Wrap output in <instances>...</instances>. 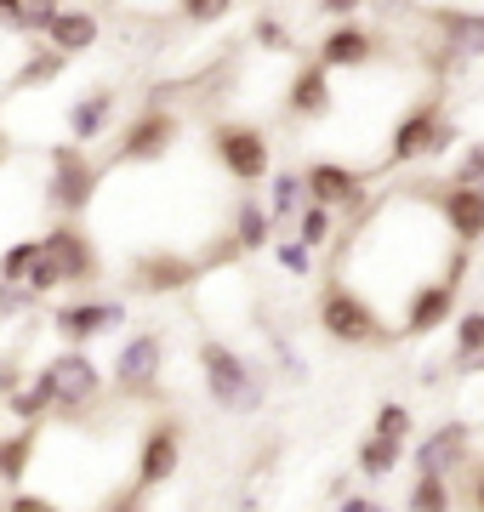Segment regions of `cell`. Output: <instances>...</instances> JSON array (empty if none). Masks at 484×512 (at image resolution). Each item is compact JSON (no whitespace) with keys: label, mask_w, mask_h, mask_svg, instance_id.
Returning <instances> with one entry per match:
<instances>
[{"label":"cell","mask_w":484,"mask_h":512,"mask_svg":"<svg viewBox=\"0 0 484 512\" xmlns=\"http://www.w3.org/2000/svg\"><path fill=\"white\" fill-rule=\"evenodd\" d=\"M314 325L325 330L331 342H342V348H388V342H399V330L388 325V313L376 308L371 296H359L342 274H331L319 285Z\"/></svg>","instance_id":"obj_1"},{"label":"cell","mask_w":484,"mask_h":512,"mask_svg":"<svg viewBox=\"0 0 484 512\" xmlns=\"http://www.w3.org/2000/svg\"><path fill=\"white\" fill-rule=\"evenodd\" d=\"M40 399L52 404V416H92L109 393V370L97 365L86 348H63L46 365H35Z\"/></svg>","instance_id":"obj_2"},{"label":"cell","mask_w":484,"mask_h":512,"mask_svg":"<svg viewBox=\"0 0 484 512\" xmlns=\"http://www.w3.org/2000/svg\"><path fill=\"white\" fill-rule=\"evenodd\" d=\"M200 382L211 393V404L228 410V416H257L262 399H268V382L257 376V365L234 342H223V336H205L200 342Z\"/></svg>","instance_id":"obj_3"},{"label":"cell","mask_w":484,"mask_h":512,"mask_svg":"<svg viewBox=\"0 0 484 512\" xmlns=\"http://www.w3.org/2000/svg\"><path fill=\"white\" fill-rule=\"evenodd\" d=\"M103 194V165L75 143H57L46 154V205H52L63 222H80Z\"/></svg>","instance_id":"obj_4"},{"label":"cell","mask_w":484,"mask_h":512,"mask_svg":"<svg viewBox=\"0 0 484 512\" xmlns=\"http://www.w3.org/2000/svg\"><path fill=\"white\" fill-rule=\"evenodd\" d=\"M205 143H211L217 171H223L234 188H262L268 183V171H274V143H268L262 126H251V120H217Z\"/></svg>","instance_id":"obj_5"},{"label":"cell","mask_w":484,"mask_h":512,"mask_svg":"<svg viewBox=\"0 0 484 512\" xmlns=\"http://www.w3.org/2000/svg\"><path fill=\"white\" fill-rule=\"evenodd\" d=\"M160 376H166V336H160V330L126 336L120 353H114V365H109L114 393L131 399V404H149V399H160Z\"/></svg>","instance_id":"obj_6"},{"label":"cell","mask_w":484,"mask_h":512,"mask_svg":"<svg viewBox=\"0 0 484 512\" xmlns=\"http://www.w3.org/2000/svg\"><path fill=\"white\" fill-rule=\"evenodd\" d=\"M177 143H183V114L166 109V103L154 97V103H143V109L126 120L120 143H114V160L120 165H160Z\"/></svg>","instance_id":"obj_7"},{"label":"cell","mask_w":484,"mask_h":512,"mask_svg":"<svg viewBox=\"0 0 484 512\" xmlns=\"http://www.w3.org/2000/svg\"><path fill=\"white\" fill-rule=\"evenodd\" d=\"M126 302L120 296H75V302H57L52 308V336H63V348H92L97 336H114V330H126Z\"/></svg>","instance_id":"obj_8"},{"label":"cell","mask_w":484,"mask_h":512,"mask_svg":"<svg viewBox=\"0 0 484 512\" xmlns=\"http://www.w3.org/2000/svg\"><path fill=\"white\" fill-rule=\"evenodd\" d=\"M177 467H183V416H154L131 456V490H160L177 478Z\"/></svg>","instance_id":"obj_9"},{"label":"cell","mask_w":484,"mask_h":512,"mask_svg":"<svg viewBox=\"0 0 484 512\" xmlns=\"http://www.w3.org/2000/svg\"><path fill=\"white\" fill-rule=\"evenodd\" d=\"M302 183H308V200L336 211V217H342V211L354 217V211L371 205V177L348 160H308L302 165Z\"/></svg>","instance_id":"obj_10"},{"label":"cell","mask_w":484,"mask_h":512,"mask_svg":"<svg viewBox=\"0 0 484 512\" xmlns=\"http://www.w3.org/2000/svg\"><path fill=\"white\" fill-rule=\"evenodd\" d=\"M200 274H205L200 256H188V251H143V256H131L126 285H131V296H183Z\"/></svg>","instance_id":"obj_11"},{"label":"cell","mask_w":484,"mask_h":512,"mask_svg":"<svg viewBox=\"0 0 484 512\" xmlns=\"http://www.w3.org/2000/svg\"><path fill=\"white\" fill-rule=\"evenodd\" d=\"M40 251L57 262V274L63 285H97L103 279V251H97V239L80 228V222H57L40 234Z\"/></svg>","instance_id":"obj_12"},{"label":"cell","mask_w":484,"mask_h":512,"mask_svg":"<svg viewBox=\"0 0 484 512\" xmlns=\"http://www.w3.org/2000/svg\"><path fill=\"white\" fill-rule=\"evenodd\" d=\"M388 57V40H382V29H371V23H336V29H325V40L314 46V63L319 69H371V63H382Z\"/></svg>","instance_id":"obj_13"},{"label":"cell","mask_w":484,"mask_h":512,"mask_svg":"<svg viewBox=\"0 0 484 512\" xmlns=\"http://www.w3.org/2000/svg\"><path fill=\"white\" fill-rule=\"evenodd\" d=\"M445 120V97L428 92L416 97L388 131V165H428V148H433V126Z\"/></svg>","instance_id":"obj_14"},{"label":"cell","mask_w":484,"mask_h":512,"mask_svg":"<svg viewBox=\"0 0 484 512\" xmlns=\"http://www.w3.org/2000/svg\"><path fill=\"white\" fill-rule=\"evenodd\" d=\"M433 211H439V222H445V234L456 239V245H484V188H467V183H433L428 188Z\"/></svg>","instance_id":"obj_15"},{"label":"cell","mask_w":484,"mask_h":512,"mask_svg":"<svg viewBox=\"0 0 484 512\" xmlns=\"http://www.w3.org/2000/svg\"><path fill=\"white\" fill-rule=\"evenodd\" d=\"M450 319H456V285H445V279H422L416 291L399 302V336H410V342H422V336H433V330H445Z\"/></svg>","instance_id":"obj_16"},{"label":"cell","mask_w":484,"mask_h":512,"mask_svg":"<svg viewBox=\"0 0 484 512\" xmlns=\"http://www.w3.org/2000/svg\"><path fill=\"white\" fill-rule=\"evenodd\" d=\"M416 473H439V478H462L473 467V427L467 421H439L428 439H416Z\"/></svg>","instance_id":"obj_17"},{"label":"cell","mask_w":484,"mask_h":512,"mask_svg":"<svg viewBox=\"0 0 484 512\" xmlns=\"http://www.w3.org/2000/svg\"><path fill=\"white\" fill-rule=\"evenodd\" d=\"M422 18L433 23V46L450 52L456 63L484 57V6H428Z\"/></svg>","instance_id":"obj_18"},{"label":"cell","mask_w":484,"mask_h":512,"mask_svg":"<svg viewBox=\"0 0 484 512\" xmlns=\"http://www.w3.org/2000/svg\"><path fill=\"white\" fill-rule=\"evenodd\" d=\"M331 109H336L331 69H319V63H302L297 80L285 86V120H297V126H314V120H331Z\"/></svg>","instance_id":"obj_19"},{"label":"cell","mask_w":484,"mask_h":512,"mask_svg":"<svg viewBox=\"0 0 484 512\" xmlns=\"http://www.w3.org/2000/svg\"><path fill=\"white\" fill-rule=\"evenodd\" d=\"M114 109H120V92H109V86L80 92L75 109H69V143H75V148H92L97 137H109V131H114Z\"/></svg>","instance_id":"obj_20"},{"label":"cell","mask_w":484,"mask_h":512,"mask_svg":"<svg viewBox=\"0 0 484 512\" xmlns=\"http://www.w3.org/2000/svg\"><path fill=\"white\" fill-rule=\"evenodd\" d=\"M46 46L63 57H80V52H92L97 40H103V23H97V12H86V6H63L52 23H46Z\"/></svg>","instance_id":"obj_21"},{"label":"cell","mask_w":484,"mask_h":512,"mask_svg":"<svg viewBox=\"0 0 484 512\" xmlns=\"http://www.w3.org/2000/svg\"><path fill=\"white\" fill-rule=\"evenodd\" d=\"M228 239H234V251L240 256L274 245V217H268V205H262L251 188H245L240 200H234V211H228Z\"/></svg>","instance_id":"obj_22"},{"label":"cell","mask_w":484,"mask_h":512,"mask_svg":"<svg viewBox=\"0 0 484 512\" xmlns=\"http://www.w3.org/2000/svg\"><path fill=\"white\" fill-rule=\"evenodd\" d=\"M268 217H274V234H291V222H297V211L308 205V183H302V171H268Z\"/></svg>","instance_id":"obj_23"},{"label":"cell","mask_w":484,"mask_h":512,"mask_svg":"<svg viewBox=\"0 0 484 512\" xmlns=\"http://www.w3.org/2000/svg\"><path fill=\"white\" fill-rule=\"evenodd\" d=\"M354 467H359V478L382 484L388 473H399V467H405V444H399V439H382V433H365V439H359Z\"/></svg>","instance_id":"obj_24"},{"label":"cell","mask_w":484,"mask_h":512,"mask_svg":"<svg viewBox=\"0 0 484 512\" xmlns=\"http://www.w3.org/2000/svg\"><path fill=\"white\" fill-rule=\"evenodd\" d=\"M40 444V427H18V433H0V484L18 490L23 473H29V456Z\"/></svg>","instance_id":"obj_25"},{"label":"cell","mask_w":484,"mask_h":512,"mask_svg":"<svg viewBox=\"0 0 484 512\" xmlns=\"http://www.w3.org/2000/svg\"><path fill=\"white\" fill-rule=\"evenodd\" d=\"M405 512H456V484L439 473H416L405 490Z\"/></svg>","instance_id":"obj_26"},{"label":"cell","mask_w":484,"mask_h":512,"mask_svg":"<svg viewBox=\"0 0 484 512\" xmlns=\"http://www.w3.org/2000/svg\"><path fill=\"white\" fill-rule=\"evenodd\" d=\"M336 228H342V217L308 200V205L297 211V222H291V239H302L308 251H325V245H336Z\"/></svg>","instance_id":"obj_27"},{"label":"cell","mask_w":484,"mask_h":512,"mask_svg":"<svg viewBox=\"0 0 484 512\" xmlns=\"http://www.w3.org/2000/svg\"><path fill=\"white\" fill-rule=\"evenodd\" d=\"M63 69H69V57L52 52L46 40H35V46H29V63H23L18 74H12V86H52V80H57Z\"/></svg>","instance_id":"obj_28"},{"label":"cell","mask_w":484,"mask_h":512,"mask_svg":"<svg viewBox=\"0 0 484 512\" xmlns=\"http://www.w3.org/2000/svg\"><path fill=\"white\" fill-rule=\"evenodd\" d=\"M484 353V308H467L462 319H456V336H450V365H473Z\"/></svg>","instance_id":"obj_29"},{"label":"cell","mask_w":484,"mask_h":512,"mask_svg":"<svg viewBox=\"0 0 484 512\" xmlns=\"http://www.w3.org/2000/svg\"><path fill=\"white\" fill-rule=\"evenodd\" d=\"M371 433H382V439H399V444H410V433H416V410H410L405 399H388V404H376V416H371Z\"/></svg>","instance_id":"obj_30"},{"label":"cell","mask_w":484,"mask_h":512,"mask_svg":"<svg viewBox=\"0 0 484 512\" xmlns=\"http://www.w3.org/2000/svg\"><path fill=\"white\" fill-rule=\"evenodd\" d=\"M268 251H274V262L285 268V279H308V274H314V251H308L302 239L274 234V245H268Z\"/></svg>","instance_id":"obj_31"},{"label":"cell","mask_w":484,"mask_h":512,"mask_svg":"<svg viewBox=\"0 0 484 512\" xmlns=\"http://www.w3.org/2000/svg\"><path fill=\"white\" fill-rule=\"evenodd\" d=\"M23 291L35 296V302H52L57 291H63V274H57V262L46 251H35V262H29V274H23Z\"/></svg>","instance_id":"obj_32"},{"label":"cell","mask_w":484,"mask_h":512,"mask_svg":"<svg viewBox=\"0 0 484 512\" xmlns=\"http://www.w3.org/2000/svg\"><path fill=\"white\" fill-rule=\"evenodd\" d=\"M6 410H12V421H18V427H40V421L52 416V404L40 399V387H35V382H23L18 393L6 399Z\"/></svg>","instance_id":"obj_33"},{"label":"cell","mask_w":484,"mask_h":512,"mask_svg":"<svg viewBox=\"0 0 484 512\" xmlns=\"http://www.w3.org/2000/svg\"><path fill=\"white\" fill-rule=\"evenodd\" d=\"M35 251H40V239H12V245L0 251V285H23V274H29Z\"/></svg>","instance_id":"obj_34"},{"label":"cell","mask_w":484,"mask_h":512,"mask_svg":"<svg viewBox=\"0 0 484 512\" xmlns=\"http://www.w3.org/2000/svg\"><path fill=\"white\" fill-rule=\"evenodd\" d=\"M234 6H240V0H177V18L194 23V29H205V23H223Z\"/></svg>","instance_id":"obj_35"},{"label":"cell","mask_w":484,"mask_h":512,"mask_svg":"<svg viewBox=\"0 0 484 512\" xmlns=\"http://www.w3.org/2000/svg\"><path fill=\"white\" fill-rule=\"evenodd\" d=\"M251 40H257L262 52H291V29H285L274 12H262L257 18V29H251Z\"/></svg>","instance_id":"obj_36"},{"label":"cell","mask_w":484,"mask_h":512,"mask_svg":"<svg viewBox=\"0 0 484 512\" xmlns=\"http://www.w3.org/2000/svg\"><path fill=\"white\" fill-rule=\"evenodd\" d=\"M63 12V0H23V35L29 40H40L46 35V23Z\"/></svg>","instance_id":"obj_37"},{"label":"cell","mask_w":484,"mask_h":512,"mask_svg":"<svg viewBox=\"0 0 484 512\" xmlns=\"http://www.w3.org/2000/svg\"><path fill=\"white\" fill-rule=\"evenodd\" d=\"M6 512H63L52 495H35V490H12L6 495Z\"/></svg>","instance_id":"obj_38"},{"label":"cell","mask_w":484,"mask_h":512,"mask_svg":"<svg viewBox=\"0 0 484 512\" xmlns=\"http://www.w3.org/2000/svg\"><path fill=\"white\" fill-rule=\"evenodd\" d=\"M456 143H462V126H456V120L445 114V120L433 126V148H428V160H445V154H450Z\"/></svg>","instance_id":"obj_39"},{"label":"cell","mask_w":484,"mask_h":512,"mask_svg":"<svg viewBox=\"0 0 484 512\" xmlns=\"http://www.w3.org/2000/svg\"><path fill=\"white\" fill-rule=\"evenodd\" d=\"M97 512H149V501H143V490H131L126 484V490L109 495V507H97Z\"/></svg>","instance_id":"obj_40"},{"label":"cell","mask_w":484,"mask_h":512,"mask_svg":"<svg viewBox=\"0 0 484 512\" xmlns=\"http://www.w3.org/2000/svg\"><path fill=\"white\" fill-rule=\"evenodd\" d=\"M467 512H484V461L479 467H467V490H462Z\"/></svg>","instance_id":"obj_41"},{"label":"cell","mask_w":484,"mask_h":512,"mask_svg":"<svg viewBox=\"0 0 484 512\" xmlns=\"http://www.w3.org/2000/svg\"><path fill=\"white\" fill-rule=\"evenodd\" d=\"M319 6V18H336V23H348L359 12V6H365V0H314Z\"/></svg>","instance_id":"obj_42"},{"label":"cell","mask_w":484,"mask_h":512,"mask_svg":"<svg viewBox=\"0 0 484 512\" xmlns=\"http://www.w3.org/2000/svg\"><path fill=\"white\" fill-rule=\"evenodd\" d=\"M18 387H23V365L18 359H0V399H12Z\"/></svg>","instance_id":"obj_43"},{"label":"cell","mask_w":484,"mask_h":512,"mask_svg":"<svg viewBox=\"0 0 484 512\" xmlns=\"http://www.w3.org/2000/svg\"><path fill=\"white\" fill-rule=\"evenodd\" d=\"M0 29L23 35V0H0Z\"/></svg>","instance_id":"obj_44"},{"label":"cell","mask_w":484,"mask_h":512,"mask_svg":"<svg viewBox=\"0 0 484 512\" xmlns=\"http://www.w3.org/2000/svg\"><path fill=\"white\" fill-rule=\"evenodd\" d=\"M336 501H342L336 512H365V507H371V495H336Z\"/></svg>","instance_id":"obj_45"},{"label":"cell","mask_w":484,"mask_h":512,"mask_svg":"<svg viewBox=\"0 0 484 512\" xmlns=\"http://www.w3.org/2000/svg\"><path fill=\"white\" fill-rule=\"evenodd\" d=\"M365 512H393V507H382V501H371V507H365Z\"/></svg>","instance_id":"obj_46"},{"label":"cell","mask_w":484,"mask_h":512,"mask_svg":"<svg viewBox=\"0 0 484 512\" xmlns=\"http://www.w3.org/2000/svg\"><path fill=\"white\" fill-rule=\"evenodd\" d=\"M467 370H484V353H479V359H473V365H467Z\"/></svg>","instance_id":"obj_47"}]
</instances>
